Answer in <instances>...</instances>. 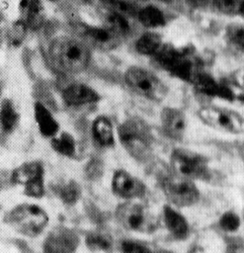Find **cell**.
<instances>
[{
  "mask_svg": "<svg viewBox=\"0 0 244 253\" xmlns=\"http://www.w3.org/2000/svg\"><path fill=\"white\" fill-rule=\"evenodd\" d=\"M5 222L18 233L35 237L46 227L48 215L44 210L37 205L21 204L6 213Z\"/></svg>",
  "mask_w": 244,
  "mask_h": 253,
  "instance_id": "6da1fadb",
  "label": "cell"
},
{
  "mask_svg": "<svg viewBox=\"0 0 244 253\" xmlns=\"http://www.w3.org/2000/svg\"><path fill=\"white\" fill-rule=\"evenodd\" d=\"M122 145L135 159H146L152 148V136L147 126L139 120L128 119L118 129Z\"/></svg>",
  "mask_w": 244,
  "mask_h": 253,
  "instance_id": "7a4b0ae2",
  "label": "cell"
},
{
  "mask_svg": "<svg viewBox=\"0 0 244 253\" xmlns=\"http://www.w3.org/2000/svg\"><path fill=\"white\" fill-rule=\"evenodd\" d=\"M118 222L126 230L149 234L158 227L156 216L147 208L132 201H126L116 209Z\"/></svg>",
  "mask_w": 244,
  "mask_h": 253,
  "instance_id": "3957f363",
  "label": "cell"
},
{
  "mask_svg": "<svg viewBox=\"0 0 244 253\" xmlns=\"http://www.w3.org/2000/svg\"><path fill=\"white\" fill-rule=\"evenodd\" d=\"M124 80L135 93L148 100L160 102L168 95V88L163 81L143 67L130 66L127 68Z\"/></svg>",
  "mask_w": 244,
  "mask_h": 253,
  "instance_id": "277c9868",
  "label": "cell"
},
{
  "mask_svg": "<svg viewBox=\"0 0 244 253\" xmlns=\"http://www.w3.org/2000/svg\"><path fill=\"white\" fill-rule=\"evenodd\" d=\"M53 50L55 60L67 72H81L89 64L90 50L85 42L63 39L56 43Z\"/></svg>",
  "mask_w": 244,
  "mask_h": 253,
  "instance_id": "5b68a950",
  "label": "cell"
},
{
  "mask_svg": "<svg viewBox=\"0 0 244 253\" xmlns=\"http://www.w3.org/2000/svg\"><path fill=\"white\" fill-rule=\"evenodd\" d=\"M161 187L170 205L176 208L191 207L200 198V191L194 180L175 173L165 177Z\"/></svg>",
  "mask_w": 244,
  "mask_h": 253,
  "instance_id": "8992f818",
  "label": "cell"
},
{
  "mask_svg": "<svg viewBox=\"0 0 244 253\" xmlns=\"http://www.w3.org/2000/svg\"><path fill=\"white\" fill-rule=\"evenodd\" d=\"M170 165L173 173L194 181L205 179L208 174L206 159L200 153L186 148L173 149Z\"/></svg>",
  "mask_w": 244,
  "mask_h": 253,
  "instance_id": "52a82bcc",
  "label": "cell"
},
{
  "mask_svg": "<svg viewBox=\"0 0 244 253\" xmlns=\"http://www.w3.org/2000/svg\"><path fill=\"white\" fill-rule=\"evenodd\" d=\"M198 114L201 121L209 127L228 133L244 132V117L234 110L219 106H204Z\"/></svg>",
  "mask_w": 244,
  "mask_h": 253,
  "instance_id": "ba28073f",
  "label": "cell"
},
{
  "mask_svg": "<svg viewBox=\"0 0 244 253\" xmlns=\"http://www.w3.org/2000/svg\"><path fill=\"white\" fill-rule=\"evenodd\" d=\"M154 56L157 62L174 76L182 80H193L196 73L193 71V62L187 53L163 43Z\"/></svg>",
  "mask_w": 244,
  "mask_h": 253,
  "instance_id": "9c48e42d",
  "label": "cell"
},
{
  "mask_svg": "<svg viewBox=\"0 0 244 253\" xmlns=\"http://www.w3.org/2000/svg\"><path fill=\"white\" fill-rule=\"evenodd\" d=\"M12 182L24 188L27 196L41 198L44 194L43 167L40 161H29L21 164L12 173Z\"/></svg>",
  "mask_w": 244,
  "mask_h": 253,
  "instance_id": "30bf717a",
  "label": "cell"
},
{
  "mask_svg": "<svg viewBox=\"0 0 244 253\" xmlns=\"http://www.w3.org/2000/svg\"><path fill=\"white\" fill-rule=\"evenodd\" d=\"M112 190L114 194L122 199L131 201L145 194L144 183L125 170H117L112 179Z\"/></svg>",
  "mask_w": 244,
  "mask_h": 253,
  "instance_id": "8fae6325",
  "label": "cell"
},
{
  "mask_svg": "<svg viewBox=\"0 0 244 253\" xmlns=\"http://www.w3.org/2000/svg\"><path fill=\"white\" fill-rule=\"evenodd\" d=\"M79 244L78 234L71 228L56 226L43 241V250L47 252H72Z\"/></svg>",
  "mask_w": 244,
  "mask_h": 253,
  "instance_id": "7c38bea8",
  "label": "cell"
},
{
  "mask_svg": "<svg viewBox=\"0 0 244 253\" xmlns=\"http://www.w3.org/2000/svg\"><path fill=\"white\" fill-rule=\"evenodd\" d=\"M85 42L102 50L116 48L121 42V35L105 27H87L82 32Z\"/></svg>",
  "mask_w": 244,
  "mask_h": 253,
  "instance_id": "4fadbf2b",
  "label": "cell"
},
{
  "mask_svg": "<svg viewBox=\"0 0 244 253\" xmlns=\"http://www.w3.org/2000/svg\"><path fill=\"white\" fill-rule=\"evenodd\" d=\"M160 122L164 132L172 138L183 136L187 128V118L177 108H164L160 114Z\"/></svg>",
  "mask_w": 244,
  "mask_h": 253,
  "instance_id": "5bb4252c",
  "label": "cell"
},
{
  "mask_svg": "<svg viewBox=\"0 0 244 253\" xmlns=\"http://www.w3.org/2000/svg\"><path fill=\"white\" fill-rule=\"evenodd\" d=\"M62 99L68 106H83L94 104L100 100V95L90 86L82 83L68 85L62 91Z\"/></svg>",
  "mask_w": 244,
  "mask_h": 253,
  "instance_id": "9a60e30c",
  "label": "cell"
},
{
  "mask_svg": "<svg viewBox=\"0 0 244 253\" xmlns=\"http://www.w3.org/2000/svg\"><path fill=\"white\" fill-rule=\"evenodd\" d=\"M192 81L197 91L203 95L225 100H232L234 97L230 89L216 81L213 77L209 76L208 74L196 73Z\"/></svg>",
  "mask_w": 244,
  "mask_h": 253,
  "instance_id": "2e32d148",
  "label": "cell"
},
{
  "mask_svg": "<svg viewBox=\"0 0 244 253\" xmlns=\"http://www.w3.org/2000/svg\"><path fill=\"white\" fill-rule=\"evenodd\" d=\"M163 220L167 230L176 239H184L189 235L190 226L185 216L172 205L163 208Z\"/></svg>",
  "mask_w": 244,
  "mask_h": 253,
  "instance_id": "e0dca14e",
  "label": "cell"
},
{
  "mask_svg": "<svg viewBox=\"0 0 244 253\" xmlns=\"http://www.w3.org/2000/svg\"><path fill=\"white\" fill-rule=\"evenodd\" d=\"M35 120L40 132L45 137H53L57 134L59 126L51 113L40 102H36L34 106Z\"/></svg>",
  "mask_w": 244,
  "mask_h": 253,
  "instance_id": "ac0fdd59",
  "label": "cell"
},
{
  "mask_svg": "<svg viewBox=\"0 0 244 253\" xmlns=\"http://www.w3.org/2000/svg\"><path fill=\"white\" fill-rule=\"evenodd\" d=\"M92 132L96 141L103 146H111L115 142L113 125L111 121L104 116L95 119L92 126Z\"/></svg>",
  "mask_w": 244,
  "mask_h": 253,
  "instance_id": "d6986e66",
  "label": "cell"
},
{
  "mask_svg": "<svg viewBox=\"0 0 244 253\" xmlns=\"http://www.w3.org/2000/svg\"><path fill=\"white\" fill-rule=\"evenodd\" d=\"M20 7L25 12V24L31 29H39L43 21V6L40 0H22Z\"/></svg>",
  "mask_w": 244,
  "mask_h": 253,
  "instance_id": "ffe728a7",
  "label": "cell"
},
{
  "mask_svg": "<svg viewBox=\"0 0 244 253\" xmlns=\"http://www.w3.org/2000/svg\"><path fill=\"white\" fill-rule=\"evenodd\" d=\"M20 120V115L15 108L13 102L9 99H4L0 106V124L5 131H12Z\"/></svg>",
  "mask_w": 244,
  "mask_h": 253,
  "instance_id": "44dd1931",
  "label": "cell"
},
{
  "mask_svg": "<svg viewBox=\"0 0 244 253\" xmlns=\"http://www.w3.org/2000/svg\"><path fill=\"white\" fill-rule=\"evenodd\" d=\"M163 43L164 42L159 35L155 33H146L139 37L135 43V47L141 54L154 56Z\"/></svg>",
  "mask_w": 244,
  "mask_h": 253,
  "instance_id": "7402d4cb",
  "label": "cell"
},
{
  "mask_svg": "<svg viewBox=\"0 0 244 253\" xmlns=\"http://www.w3.org/2000/svg\"><path fill=\"white\" fill-rule=\"evenodd\" d=\"M50 144L55 152L66 157L73 156L76 151L75 139L66 131H62L59 134H55L53 137H51Z\"/></svg>",
  "mask_w": 244,
  "mask_h": 253,
  "instance_id": "603a6c76",
  "label": "cell"
},
{
  "mask_svg": "<svg viewBox=\"0 0 244 253\" xmlns=\"http://www.w3.org/2000/svg\"><path fill=\"white\" fill-rule=\"evenodd\" d=\"M139 22L147 28H159L165 24L163 13L154 6H146L137 12Z\"/></svg>",
  "mask_w": 244,
  "mask_h": 253,
  "instance_id": "cb8c5ba5",
  "label": "cell"
},
{
  "mask_svg": "<svg viewBox=\"0 0 244 253\" xmlns=\"http://www.w3.org/2000/svg\"><path fill=\"white\" fill-rule=\"evenodd\" d=\"M86 244L90 250L107 251L113 246V240L110 235L100 231H93L86 237Z\"/></svg>",
  "mask_w": 244,
  "mask_h": 253,
  "instance_id": "d4e9b609",
  "label": "cell"
},
{
  "mask_svg": "<svg viewBox=\"0 0 244 253\" xmlns=\"http://www.w3.org/2000/svg\"><path fill=\"white\" fill-rule=\"evenodd\" d=\"M104 6L112 12L122 14L123 16H134L137 15V8L128 0H101Z\"/></svg>",
  "mask_w": 244,
  "mask_h": 253,
  "instance_id": "484cf974",
  "label": "cell"
},
{
  "mask_svg": "<svg viewBox=\"0 0 244 253\" xmlns=\"http://www.w3.org/2000/svg\"><path fill=\"white\" fill-rule=\"evenodd\" d=\"M57 193H58L60 200L63 203H65L67 205H74L80 197L81 189H80V186L76 182L70 181V182H67L66 184H63L60 187H58Z\"/></svg>",
  "mask_w": 244,
  "mask_h": 253,
  "instance_id": "4316f807",
  "label": "cell"
},
{
  "mask_svg": "<svg viewBox=\"0 0 244 253\" xmlns=\"http://www.w3.org/2000/svg\"><path fill=\"white\" fill-rule=\"evenodd\" d=\"M106 26L121 36L128 33L130 29L126 16L112 11L106 17Z\"/></svg>",
  "mask_w": 244,
  "mask_h": 253,
  "instance_id": "83f0119b",
  "label": "cell"
},
{
  "mask_svg": "<svg viewBox=\"0 0 244 253\" xmlns=\"http://www.w3.org/2000/svg\"><path fill=\"white\" fill-rule=\"evenodd\" d=\"M227 38L230 43L244 53V25H232L227 30Z\"/></svg>",
  "mask_w": 244,
  "mask_h": 253,
  "instance_id": "f1b7e54d",
  "label": "cell"
},
{
  "mask_svg": "<svg viewBox=\"0 0 244 253\" xmlns=\"http://www.w3.org/2000/svg\"><path fill=\"white\" fill-rule=\"evenodd\" d=\"M240 224L241 219L239 215L232 211H225L219 218V225L226 232H234L238 230Z\"/></svg>",
  "mask_w": 244,
  "mask_h": 253,
  "instance_id": "f546056e",
  "label": "cell"
},
{
  "mask_svg": "<svg viewBox=\"0 0 244 253\" xmlns=\"http://www.w3.org/2000/svg\"><path fill=\"white\" fill-rule=\"evenodd\" d=\"M243 0H213L214 6L222 13L234 15L240 13Z\"/></svg>",
  "mask_w": 244,
  "mask_h": 253,
  "instance_id": "4dcf8cb0",
  "label": "cell"
},
{
  "mask_svg": "<svg viewBox=\"0 0 244 253\" xmlns=\"http://www.w3.org/2000/svg\"><path fill=\"white\" fill-rule=\"evenodd\" d=\"M122 250L124 252H148L150 251L145 245L135 242V241H122Z\"/></svg>",
  "mask_w": 244,
  "mask_h": 253,
  "instance_id": "1f68e13d",
  "label": "cell"
},
{
  "mask_svg": "<svg viewBox=\"0 0 244 253\" xmlns=\"http://www.w3.org/2000/svg\"><path fill=\"white\" fill-rule=\"evenodd\" d=\"M186 3H188L191 6H195V7H201L203 5L205 4L206 0H182Z\"/></svg>",
  "mask_w": 244,
  "mask_h": 253,
  "instance_id": "d6a6232c",
  "label": "cell"
},
{
  "mask_svg": "<svg viewBox=\"0 0 244 253\" xmlns=\"http://www.w3.org/2000/svg\"><path fill=\"white\" fill-rule=\"evenodd\" d=\"M243 17H244V0H243V3H242V6H241V9H240V13Z\"/></svg>",
  "mask_w": 244,
  "mask_h": 253,
  "instance_id": "836d02e7",
  "label": "cell"
},
{
  "mask_svg": "<svg viewBox=\"0 0 244 253\" xmlns=\"http://www.w3.org/2000/svg\"><path fill=\"white\" fill-rule=\"evenodd\" d=\"M154 1H161V2H167L169 0H154Z\"/></svg>",
  "mask_w": 244,
  "mask_h": 253,
  "instance_id": "e575fe53",
  "label": "cell"
},
{
  "mask_svg": "<svg viewBox=\"0 0 244 253\" xmlns=\"http://www.w3.org/2000/svg\"><path fill=\"white\" fill-rule=\"evenodd\" d=\"M1 189H2V183H1V181H0V191H1Z\"/></svg>",
  "mask_w": 244,
  "mask_h": 253,
  "instance_id": "d590c367",
  "label": "cell"
},
{
  "mask_svg": "<svg viewBox=\"0 0 244 253\" xmlns=\"http://www.w3.org/2000/svg\"><path fill=\"white\" fill-rule=\"evenodd\" d=\"M243 84H244V77H243Z\"/></svg>",
  "mask_w": 244,
  "mask_h": 253,
  "instance_id": "8d00e7d4",
  "label": "cell"
},
{
  "mask_svg": "<svg viewBox=\"0 0 244 253\" xmlns=\"http://www.w3.org/2000/svg\"><path fill=\"white\" fill-rule=\"evenodd\" d=\"M50 1H56V0H50Z\"/></svg>",
  "mask_w": 244,
  "mask_h": 253,
  "instance_id": "74e56055",
  "label": "cell"
},
{
  "mask_svg": "<svg viewBox=\"0 0 244 253\" xmlns=\"http://www.w3.org/2000/svg\"><path fill=\"white\" fill-rule=\"evenodd\" d=\"M0 93H1V88H0Z\"/></svg>",
  "mask_w": 244,
  "mask_h": 253,
  "instance_id": "f35d334b",
  "label": "cell"
}]
</instances>
